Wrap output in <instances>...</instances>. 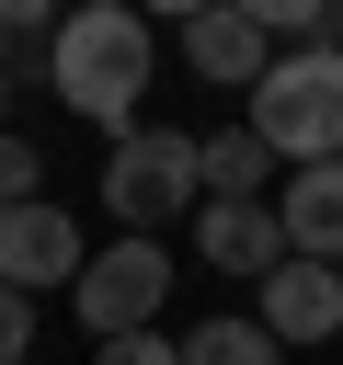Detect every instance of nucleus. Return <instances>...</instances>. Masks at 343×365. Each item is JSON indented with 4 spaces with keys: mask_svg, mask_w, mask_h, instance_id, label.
Returning <instances> with one entry per match:
<instances>
[{
    "mask_svg": "<svg viewBox=\"0 0 343 365\" xmlns=\"http://www.w3.org/2000/svg\"><path fill=\"white\" fill-rule=\"evenodd\" d=\"M160 297H172V251H160V240H114V251H91V262H80V285H69V308H80V331H91V342L149 331V319H160Z\"/></svg>",
    "mask_w": 343,
    "mask_h": 365,
    "instance_id": "nucleus-4",
    "label": "nucleus"
},
{
    "mask_svg": "<svg viewBox=\"0 0 343 365\" xmlns=\"http://www.w3.org/2000/svg\"><path fill=\"white\" fill-rule=\"evenodd\" d=\"M183 365H286V342L263 319H206V331H183Z\"/></svg>",
    "mask_w": 343,
    "mask_h": 365,
    "instance_id": "nucleus-11",
    "label": "nucleus"
},
{
    "mask_svg": "<svg viewBox=\"0 0 343 365\" xmlns=\"http://www.w3.org/2000/svg\"><path fill=\"white\" fill-rule=\"evenodd\" d=\"M252 319H263L286 354H297V342H332V331H343V262H297V251H286V262L252 285Z\"/></svg>",
    "mask_w": 343,
    "mask_h": 365,
    "instance_id": "nucleus-6",
    "label": "nucleus"
},
{
    "mask_svg": "<svg viewBox=\"0 0 343 365\" xmlns=\"http://www.w3.org/2000/svg\"><path fill=\"white\" fill-rule=\"evenodd\" d=\"M274 217H286V251H297V262H343V160L297 171V182L274 194Z\"/></svg>",
    "mask_w": 343,
    "mask_h": 365,
    "instance_id": "nucleus-9",
    "label": "nucleus"
},
{
    "mask_svg": "<svg viewBox=\"0 0 343 365\" xmlns=\"http://www.w3.org/2000/svg\"><path fill=\"white\" fill-rule=\"evenodd\" d=\"M252 137L297 171L343 160V46H286L263 80H252Z\"/></svg>",
    "mask_w": 343,
    "mask_h": 365,
    "instance_id": "nucleus-2",
    "label": "nucleus"
},
{
    "mask_svg": "<svg viewBox=\"0 0 343 365\" xmlns=\"http://www.w3.org/2000/svg\"><path fill=\"white\" fill-rule=\"evenodd\" d=\"M252 182H274V148L252 125H217L206 137V205H252Z\"/></svg>",
    "mask_w": 343,
    "mask_h": 365,
    "instance_id": "nucleus-10",
    "label": "nucleus"
},
{
    "mask_svg": "<svg viewBox=\"0 0 343 365\" xmlns=\"http://www.w3.org/2000/svg\"><path fill=\"white\" fill-rule=\"evenodd\" d=\"M0 103H11V34H0Z\"/></svg>",
    "mask_w": 343,
    "mask_h": 365,
    "instance_id": "nucleus-15",
    "label": "nucleus"
},
{
    "mask_svg": "<svg viewBox=\"0 0 343 365\" xmlns=\"http://www.w3.org/2000/svg\"><path fill=\"white\" fill-rule=\"evenodd\" d=\"M183 68L217 91H252L274 68V34L252 23V0H206V11H183Z\"/></svg>",
    "mask_w": 343,
    "mask_h": 365,
    "instance_id": "nucleus-7",
    "label": "nucleus"
},
{
    "mask_svg": "<svg viewBox=\"0 0 343 365\" xmlns=\"http://www.w3.org/2000/svg\"><path fill=\"white\" fill-rule=\"evenodd\" d=\"M91 365H183V342H160V331H126V342H91Z\"/></svg>",
    "mask_w": 343,
    "mask_h": 365,
    "instance_id": "nucleus-14",
    "label": "nucleus"
},
{
    "mask_svg": "<svg viewBox=\"0 0 343 365\" xmlns=\"http://www.w3.org/2000/svg\"><path fill=\"white\" fill-rule=\"evenodd\" d=\"M0 365H34V297L0 285Z\"/></svg>",
    "mask_w": 343,
    "mask_h": 365,
    "instance_id": "nucleus-13",
    "label": "nucleus"
},
{
    "mask_svg": "<svg viewBox=\"0 0 343 365\" xmlns=\"http://www.w3.org/2000/svg\"><path fill=\"white\" fill-rule=\"evenodd\" d=\"M103 205L126 217V240H160L183 205H206V137L183 125H126L103 160Z\"/></svg>",
    "mask_w": 343,
    "mask_h": 365,
    "instance_id": "nucleus-3",
    "label": "nucleus"
},
{
    "mask_svg": "<svg viewBox=\"0 0 343 365\" xmlns=\"http://www.w3.org/2000/svg\"><path fill=\"white\" fill-rule=\"evenodd\" d=\"M46 91L80 114V125H137V91H149V23L126 11V0H91V11H69L57 34H46Z\"/></svg>",
    "mask_w": 343,
    "mask_h": 365,
    "instance_id": "nucleus-1",
    "label": "nucleus"
},
{
    "mask_svg": "<svg viewBox=\"0 0 343 365\" xmlns=\"http://www.w3.org/2000/svg\"><path fill=\"white\" fill-rule=\"evenodd\" d=\"M80 262H91V240H80V217L69 205H0V285L11 297H46V285H80Z\"/></svg>",
    "mask_w": 343,
    "mask_h": 365,
    "instance_id": "nucleus-5",
    "label": "nucleus"
},
{
    "mask_svg": "<svg viewBox=\"0 0 343 365\" xmlns=\"http://www.w3.org/2000/svg\"><path fill=\"white\" fill-rule=\"evenodd\" d=\"M34 182H46L34 137H0V205H34Z\"/></svg>",
    "mask_w": 343,
    "mask_h": 365,
    "instance_id": "nucleus-12",
    "label": "nucleus"
},
{
    "mask_svg": "<svg viewBox=\"0 0 343 365\" xmlns=\"http://www.w3.org/2000/svg\"><path fill=\"white\" fill-rule=\"evenodd\" d=\"M194 251H206L217 274H252V285H263V274L286 262V217H274L263 194H252V205H194Z\"/></svg>",
    "mask_w": 343,
    "mask_h": 365,
    "instance_id": "nucleus-8",
    "label": "nucleus"
}]
</instances>
